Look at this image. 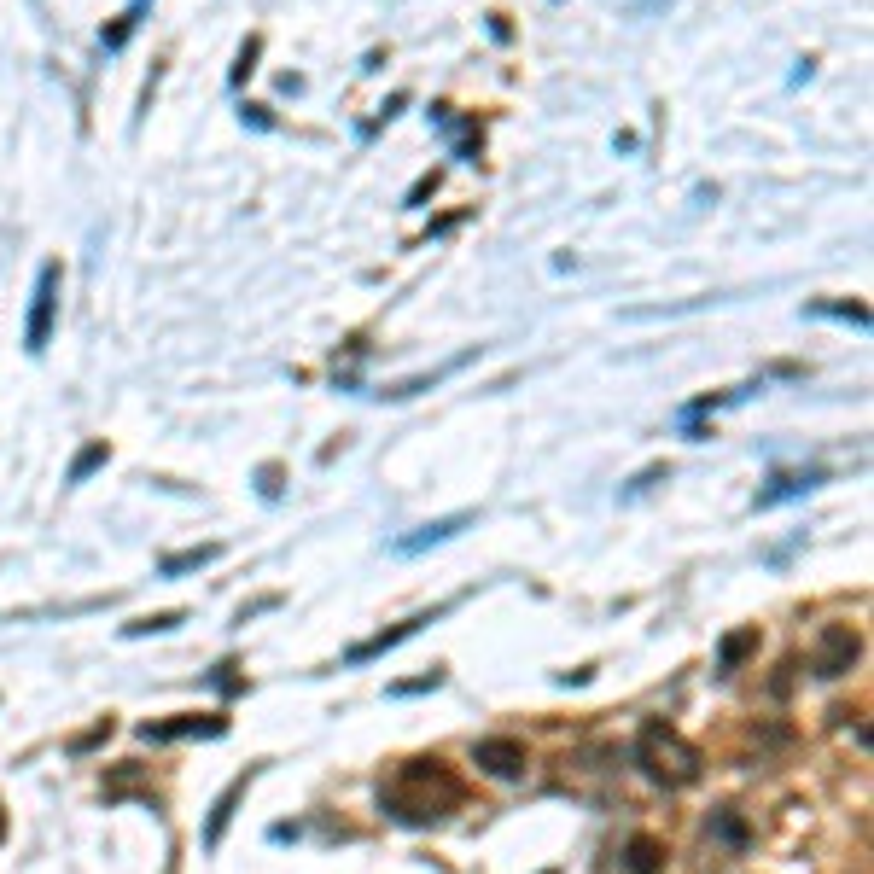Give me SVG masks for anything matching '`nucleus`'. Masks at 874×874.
I'll use <instances>...</instances> for the list:
<instances>
[{"label": "nucleus", "instance_id": "obj_1", "mask_svg": "<svg viewBox=\"0 0 874 874\" xmlns=\"http://www.w3.org/2000/svg\"><path fill=\"white\" fill-rule=\"evenodd\" d=\"M636 752H641V770L653 775L659 787H688V781H700V752H694L688 740H676V729H665V723H647Z\"/></svg>", "mask_w": 874, "mask_h": 874}, {"label": "nucleus", "instance_id": "obj_2", "mask_svg": "<svg viewBox=\"0 0 874 874\" xmlns=\"http://www.w3.org/2000/svg\"><path fill=\"white\" fill-rule=\"evenodd\" d=\"M863 659V636L851 630V624H822V636H816V676H845L851 665Z\"/></svg>", "mask_w": 874, "mask_h": 874}, {"label": "nucleus", "instance_id": "obj_3", "mask_svg": "<svg viewBox=\"0 0 874 874\" xmlns=\"http://www.w3.org/2000/svg\"><path fill=\"white\" fill-rule=\"evenodd\" d=\"M53 315H59V263L35 274V298H30V327H24V344L30 350H47L53 338Z\"/></svg>", "mask_w": 874, "mask_h": 874}, {"label": "nucleus", "instance_id": "obj_4", "mask_svg": "<svg viewBox=\"0 0 874 874\" xmlns=\"http://www.w3.org/2000/svg\"><path fill=\"white\" fill-rule=\"evenodd\" d=\"M472 764L484 775H496V781H519L525 775V740H513V735H490V740H478L472 746Z\"/></svg>", "mask_w": 874, "mask_h": 874}, {"label": "nucleus", "instance_id": "obj_5", "mask_svg": "<svg viewBox=\"0 0 874 874\" xmlns=\"http://www.w3.org/2000/svg\"><path fill=\"white\" fill-rule=\"evenodd\" d=\"M187 735H228V717H175V723H140V740L164 746V740H187Z\"/></svg>", "mask_w": 874, "mask_h": 874}, {"label": "nucleus", "instance_id": "obj_6", "mask_svg": "<svg viewBox=\"0 0 874 874\" xmlns=\"http://www.w3.org/2000/svg\"><path fill=\"white\" fill-rule=\"evenodd\" d=\"M245 787H251V770L239 775V781H228V787H222V799L210 805V822H204V845H210V851L222 845V834H228V822H234V805L245 799Z\"/></svg>", "mask_w": 874, "mask_h": 874}, {"label": "nucleus", "instance_id": "obj_7", "mask_svg": "<svg viewBox=\"0 0 874 874\" xmlns=\"http://www.w3.org/2000/svg\"><path fill=\"white\" fill-rule=\"evenodd\" d=\"M420 624H432V618H426V612H420V618H403L397 630H379V636H373V641H356V647H350L344 659H350V665H368V659H379V653H391V647H403V641L414 636Z\"/></svg>", "mask_w": 874, "mask_h": 874}, {"label": "nucleus", "instance_id": "obj_8", "mask_svg": "<svg viewBox=\"0 0 874 874\" xmlns=\"http://www.w3.org/2000/svg\"><path fill=\"white\" fill-rule=\"evenodd\" d=\"M472 525V513H449V519H432V525H420L414 537L397 542V554H420V548H437V542H449V537H461Z\"/></svg>", "mask_w": 874, "mask_h": 874}, {"label": "nucleus", "instance_id": "obj_9", "mask_svg": "<svg viewBox=\"0 0 874 874\" xmlns=\"http://www.w3.org/2000/svg\"><path fill=\"white\" fill-rule=\"evenodd\" d=\"M752 653H758V624H740V630H729L717 641V671H740Z\"/></svg>", "mask_w": 874, "mask_h": 874}, {"label": "nucleus", "instance_id": "obj_10", "mask_svg": "<svg viewBox=\"0 0 874 874\" xmlns=\"http://www.w3.org/2000/svg\"><path fill=\"white\" fill-rule=\"evenodd\" d=\"M624 863H630V874H665V840L636 834V840L624 845Z\"/></svg>", "mask_w": 874, "mask_h": 874}, {"label": "nucleus", "instance_id": "obj_11", "mask_svg": "<svg viewBox=\"0 0 874 874\" xmlns=\"http://www.w3.org/2000/svg\"><path fill=\"white\" fill-rule=\"evenodd\" d=\"M210 560H222V542H199V548H181V554L158 560V572H164V577H181V572H199V566H210Z\"/></svg>", "mask_w": 874, "mask_h": 874}, {"label": "nucleus", "instance_id": "obj_12", "mask_svg": "<svg viewBox=\"0 0 874 874\" xmlns=\"http://www.w3.org/2000/svg\"><path fill=\"white\" fill-rule=\"evenodd\" d=\"M816 484H822V472H787V478H775V490H758V507H775L799 490H816Z\"/></svg>", "mask_w": 874, "mask_h": 874}, {"label": "nucleus", "instance_id": "obj_13", "mask_svg": "<svg viewBox=\"0 0 874 874\" xmlns=\"http://www.w3.org/2000/svg\"><path fill=\"white\" fill-rule=\"evenodd\" d=\"M105 455H111V449H105V437H100V443H88V449H82V455L70 461L65 478H70V484H88V478H94V472L105 467Z\"/></svg>", "mask_w": 874, "mask_h": 874}, {"label": "nucleus", "instance_id": "obj_14", "mask_svg": "<svg viewBox=\"0 0 874 874\" xmlns=\"http://www.w3.org/2000/svg\"><path fill=\"white\" fill-rule=\"evenodd\" d=\"M711 834H717L723 845H735V851H740V845H746V822H740L735 810H717V816H711Z\"/></svg>", "mask_w": 874, "mask_h": 874}, {"label": "nucleus", "instance_id": "obj_15", "mask_svg": "<svg viewBox=\"0 0 874 874\" xmlns=\"http://www.w3.org/2000/svg\"><path fill=\"white\" fill-rule=\"evenodd\" d=\"M181 624V612H152V618H135L123 636H164V630H175Z\"/></svg>", "mask_w": 874, "mask_h": 874}, {"label": "nucleus", "instance_id": "obj_16", "mask_svg": "<svg viewBox=\"0 0 874 874\" xmlns=\"http://www.w3.org/2000/svg\"><path fill=\"white\" fill-rule=\"evenodd\" d=\"M257 53H263V35H251L245 47H239V65H234V82H245L251 70H257Z\"/></svg>", "mask_w": 874, "mask_h": 874}, {"label": "nucleus", "instance_id": "obj_17", "mask_svg": "<svg viewBox=\"0 0 874 874\" xmlns=\"http://www.w3.org/2000/svg\"><path fill=\"white\" fill-rule=\"evenodd\" d=\"M426 688H443V671L420 676V682H391V694H397V700H403V694H426Z\"/></svg>", "mask_w": 874, "mask_h": 874}, {"label": "nucleus", "instance_id": "obj_18", "mask_svg": "<svg viewBox=\"0 0 874 874\" xmlns=\"http://www.w3.org/2000/svg\"><path fill=\"white\" fill-rule=\"evenodd\" d=\"M105 735H111V717H105L100 729H88V735H76V740H70V752H94V746H100Z\"/></svg>", "mask_w": 874, "mask_h": 874}, {"label": "nucleus", "instance_id": "obj_19", "mask_svg": "<svg viewBox=\"0 0 874 874\" xmlns=\"http://www.w3.org/2000/svg\"><path fill=\"white\" fill-rule=\"evenodd\" d=\"M432 193H437V169H432V175H420V181L408 187V204H426Z\"/></svg>", "mask_w": 874, "mask_h": 874}, {"label": "nucleus", "instance_id": "obj_20", "mask_svg": "<svg viewBox=\"0 0 874 874\" xmlns=\"http://www.w3.org/2000/svg\"><path fill=\"white\" fill-rule=\"evenodd\" d=\"M659 478H671V467H647V472H636V484H630L624 496H641V490H647V484H659Z\"/></svg>", "mask_w": 874, "mask_h": 874}, {"label": "nucleus", "instance_id": "obj_21", "mask_svg": "<svg viewBox=\"0 0 874 874\" xmlns=\"http://www.w3.org/2000/svg\"><path fill=\"white\" fill-rule=\"evenodd\" d=\"M129 30H135V18H123V24H111V30H105V47H123V41H129Z\"/></svg>", "mask_w": 874, "mask_h": 874}, {"label": "nucleus", "instance_id": "obj_22", "mask_svg": "<svg viewBox=\"0 0 874 874\" xmlns=\"http://www.w3.org/2000/svg\"><path fill=\"white\" fill-rule=\"evenodd\" d=\"M0 840H6V810H0Z\"/></svg>", "mask_w": 874, "mask_h": 874}]
</instances>
